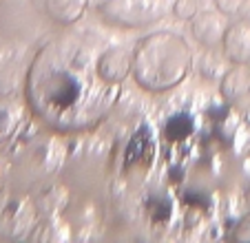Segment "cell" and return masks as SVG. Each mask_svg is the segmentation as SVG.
Wrapping results in <instances>:
<instances>
[{
  "label": "cell",
  "instance_id": "6da1fadb",
  "mask_svg": "<svg viewBox=\"0 0 250 243\" xmlns=\"http://www.w3.org/2000/svg\"><path fill=\"white\" fill-rule=\"evenodd\" d=\"M98 58L86 38L71 31L44 42L24 75L29 111L58 133L95 128L122 95V84L100 75Z\"/></svg>",
  "mask_w": 250,
  "mask_h": 243
},
{
  "label": "cell",
  "instance_id": "7a4b0ae2",
  "mask_svg": "<svg viewBox=\"0 0 250 243\" xmlns=\"http://www.w3.org/2000/svg\"><path fill=\"white\" fill-rule=\"evenodd\" d=\"M193 66L186 38L175 31H153L133 49V78L148 93H164L182 84Z\"/></svg>",
  "mask_w": 250,
  "mask_h": 243
},
{
  "label": "cell",
  "instance_id": "3957f363",
  "mask_svg": "<svg viewBox=\"0 0 250 243\" xmlns=\"http://www.w3.org/2000/svg\"><path fill=\"white\" fill-rule=\"evenodd\" d=\"M38 225V210L29 197L16 195L0 206V237L29 239Z\"/></svg>",
  "mask_w": 250,
  "mask_h": 243
},
{
  "label": "cell",
  "instance_id": "277c9868",
  "mask_svg": "<svg viewBox=\"0 0 250 243\" xmlns=\"http://www.w3.org/2000/svg\"><path fill=\"white\" fill-rule=\"evenodd\" d=\"M228 16L222 11H197L193 20H190V33L195 36L199 44H204L206 49H215L224 42L228 29Z\"/></svg>",
  "mask_w": 250,
  "mask_h": 243
},
{
  "label": "cell",
  "instance_id": "5b68a950",
  "mask_svg": "<svg viewBox=\"0 0 250 243\" xmlns=\"http://www.w3.org/2000/svg\"><path fill=\"white\" fill-rule=\"evenodd\" d=\"M222 49L226 60L232 64H250V20L228 24Z\"/></svg>",
  "mask_w": 250,
  "mask_h": 243
},
{
  "label": "cell",
  "instance_id": "8992f818",
  "mask_svg": "<svg viewBox=\"0 0 250 243\" xmlns=\"http://www.w3.org/2000/svg\"><path fill=\"white\" fill-rule=\"evenodd\" d=\"M100 75L115 84H124V80L133 73V53L124 47H111L100 51L98 58Z\"/></svg>",
  "mask_w": 250,
  "mask_h": 243
},
{
  "label": "cell",
  "instance_id": "52a82bcc",
  "mask_svg": "<svg viewBox=\"0 0 250 243\" xmlns=\"http://www.w3.org/2000/svg\"><path fill=\"white\" fill-rule=\"evenodd\" d=\"M224 100L228 102H237L250 95V66L248 64H235L226 69L222 75V84H219Z\"/></svg>",
  "mask_w": 250,
  "mask_h": 243
},
{
  "label": "cell",
  "instance_id": "ba28073f",
  "mask_svg": "<svg viewBox=\"0 0 250 243\" xmlns=\"http://www.w3.org/2000/svg\"><path fill=\"white\" fill-rule=\"evenodd\" d=\"M89 9V0H44V11L58 24H76Z\"/></svg>",
  "mask_w": 250,
  "mask_h": 243
},
{
  "label": "cell",
  "instance_id": "9c48e42d",
  "mask_svg": "<svg viewBox=\"0 0 250 243\" xmlns=\"http://www.w3.org/2000/svg\"><path fill=\"white\" fill-rule=\"evenodd\" d=\"M24 120V108L16 100L0 98V142H7L18 133Z\"/></svg>",
  "mask_w": 250,
  "mask_h": 243
},
{
  "label": "cell",
  "instance_id": "30bf717a",
  "mask_svg": "<svg viewBox=\"0 0 250 243\" xmlns=\"http://www.w3.org/2000/svg\"><path fill=\"white\" fill-rule=\"evenodd\" d=\"M31 239H40V241H69L71 239V228L60 221L58 217H49L44 223H40V230H33Z\"/></svg>",
  "mask_w": 250,
  "mask_h": 243
},
{
  "label": "cell",
  "instance_id": "8fae6325",
  "mask_svg": "<svg viewBox=\"0 0 250 243\" xmlns=\"http://www.w3.org/2000/svg\"><path fill=\"white\" fill-rule=\"evenodd\" d=\"M197 11H199L197 0H175L173 5V14L180 20H193L197 16Z\"/></svg>",
  "mask_w": 250,
  "mask_h": 243
},
{
  "label": "cell",
  "instance_id": "7c38bea8",
  "mask_svg": "<svg viewBox=\"0 0 250 243\" xmlns=\"http://www.w3.org/2000/svg\"><path fill=\"white\" fill-rule=\"evenodd\" d=\"M232 239L239 243H250V212L246 217H241L239 223L232 230Z\"/></svg>",
  "mask_w": 250,
  "mask_h": 243
},
{
  "label": "cell",
  "instance_id": "4fadbf2b",
  "mask_svg": "<svg viewBox=\"0 0 250 243\" xmlns=\"http://www.w3.org/2000/svg\"><path fill=\"white\" fill-rule=\"evenodd\" d=\"M244 5H246V0H215V7L226 16L239 14V11L244 9Z\"/></svg>",
  "mask_w": 250,
  "mask_h": 243
},
{
  "label": "cell",
  "instance_id": "5bb4252c",
  "mask_svg": "<svg viewBox=\"0 0 250 243\" xmlns=\"http://www.w3.org/2000/svg\"><path fill=\"white\" fill-rule=\"evenodd\" d=\"M16 84H18V78H14V73L9 71L0 73V98H9L16 91Z\"/></svg>",
  "mask_w": 250,
  "mask_h": 243
},
{
  "label": "cell",
  "instance_id": "9a60e30c",
  "mask_svg": "<svg viewBox=\"0 0 250 243\" xmlns=\"http://www.w3.org/2000/svg\"><path fill=\"white\" fill-rule=\"evenodd\" d=\"M219 66H222V62L215 58V53H206V58H204V62H202V73L206 75V78H217Z\"/></svg>",
  "mask_w": 250,
  "mask_h": 243
},
{
  "label": "cell",
  "instance_id": "2e32d148",
  "mask_svg": "<svg viewBox=\"0 0 250 243\" xmlns=\"http://www.w3.org/2000/svg\"><path fill=\"white\" fill-rule=\"evenodd\" d=\"M5 182H7V173H5L2 162H0V197H2V192H5Z\"/></svg>",
  "mask_w": 250,
  "mask_h": 243
}]
</instances>
